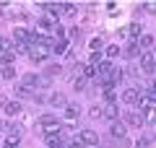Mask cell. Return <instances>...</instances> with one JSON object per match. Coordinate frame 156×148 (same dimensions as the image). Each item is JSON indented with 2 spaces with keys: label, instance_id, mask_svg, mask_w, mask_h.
I'll list each match as a JSON object with an SVG mask.
<instances>
[{
  "label": "cell",
  "instance_id": "obj_14",
  "mask_svg": "<svg viewBox=\"0 0 156 148\" xmlns=\"http://www.w3.org/2000/svg\"><path fill=\"white\" fill-rule=\"evenodd\" d=\"M78 115H81V107H78V104H68L65 107V117H68V120H76Z\"/></svg>",
  "mask_w": 156,
  "mask_h": 148
},
{
  "label": "cell",
  "instance_id": "obj_27",
  "mask_svg": "<svg viewBox=\"0 0 156 148\" xmlns=\"http://www.w3.org/2000/svg\"><path fill=\"white\" fill-rule=\"evenodd\" d=\"M0 62H3V65H11V62H13V55H11V52H0Z\"/></svg>",
  "mask_w": 156,
  "mask_h": 148
},
{
  "label": "cell",
  "instance_id": "obj_11",
  "mask_svg": "<svg viewBox=\"0 0 156 148\" xmlns=\"http://www.w3.org/2000/svg\"><path fill=\"white\" fill-rule=\"evenodd\" d=\"M50 52H55V55H62V52H68V42L65 39H55L50 47Z\"/></svg>",
  "mask_w": 156,
  "mask_h": 148
},
{
  "label": "cell",
  "instance_id": "obj_17",
  "mask_svg": "<svg viewBox=\"0 0 156 148\" xmlns=\"http://www.w3.org/2000/svg\"><path fill=\"white\" fill-rule=\"evenodd\" d=\"M104 99H107V104H115V86L112 83L104 86Z\"/></svg>",
  "mask_w": 156,
  "mask_h": 148
},
{
  "label": "cell",
  "instance_id": "obj_10",
  "mask_svg": "<svg viewBox=\"0 0 156 148\" xmlns=\"http://www.w3.org/2000/svg\"><path fill=\"white\" fill-rule=\"evenodd\" d=\"M3 109H5V115H11V117H18L23 107L18 104V101H5V107H3Z\"/></svg>",
  "mask_w": 156,
  "mask_h": 148
},
{
  "label": "cell",
  "instance_id": "obj_6",
  "mask_svg": "<svg viewBox=\"0 0 156 148\" xmlns=\"http://www.w3.org/2000/svg\"><path fill=\"white\" fill-rule=\"evenodd\" d=\"M140 70H143V73H154L156 70V62H154V57H151L148 52L140 55Z\"/></svg>",
  "mask_w": 156,
  "mask_h": 148
},
{
  "label": "cell",
  "instance_id": "obj_33",
  "mask_svg": "<svg viewBox=\"0 0 156 148\" xmlns=\"http://www.w3.org/2000/svg\"><path fill=\"white\" fill-rule=\"evenodd\" d=\"M55 34H57V39H62V37H65V29H62L60 23H57V26H55Z\"/></svg>",
  "mask_w": 156,
  "mask_h": 148
},
{
  "label": "cell",
  "instance_id": "obj_37",
  "mask_svg": "<svg viewBox=\"0 0 156 148\" xmlns=\"http://www.w3.org/2000/svg\"><path fill=\"white\" fill-rule=\"evenodd\" d=\"M151 88H154V91H156V78H154V83H151Z\"/></svg>",
  "mask_w": 156,
  "mask_h": 148
},
{
  "label": "cell",
  "instance_id": "obj_7",
  "mask_svg": "<svg viewBox=\"0 0 156 148\" xmlns=\"http://www.w3.org/2000/svg\"><path fill=\"white\" fill-rule=\"evenodd\" d=\"M81 143H83V146H96V143H99V135H96L94 130H81Z\"/></svg>",
  "mask_w": 156,
  "mask_h": 148
},
{
  "label": "cell",
  "instance_id": "obj_5",
  "mask_svg": "<svg viewBox=\"0 0 156 148\" xmlns=\"http://www.w3.org/2000/svg\"><path fill=\"white\" fill-rule=\"evenodd\" d=\"M109 132H112V138H120V140H122V138H125V132H128V125H125L122 120H117V122H112Z\"/></svg>",
  "mask_w": 156,
  "mask_h": 148
},
{
  "label": "cell",
  "instance_id": "obj_39",
  "mask_svg": "<svg viewBox=\"0 0 156 148\" xmlns=\"http://www.w3.org/2000/svg\"><path fill=\"white\" fill-rule=\"evenodd\" d=\"M154 62H156V57H154Z\"/></svg>",
  "mask_w": 156,
  "mask_h": 148
},
{
  "label": "cell",
  "instance_id": "obj_38",
  "mask_svg": "<svg viewBox=\"0 0 156 148\" xmlns=\"http://www.w3.org/2000/svg\"><path fill=\"white\" fill-rule=\"evenodd\" d=\"M3 148H13V146H8V143H5V146H3Z\"/></svg>",
  "mask_w": 156,
  "mask_h": 148
},
{
  "label": "cell",
  "instance_id": "obj_34",
  "mask_svg": "<svg viewBox=\"0 0 156 148\" xmlns=\"http://www.w3.org/2000/svg\"><path fill=\"white\" fill-rule=\"evenodd\" d=\"M143 93H146V96H148L151 101H154V104H156V91H154V88H148V91H143Z\"/></svg>",
  "mask_w": 156,
  "mask_h": 148
},
{
  "label": "cell",
  "instance_id": "obj_30",
  "mask_svg": "<svg viewBox=\"0 0 156 148\" xmlns=\"http://www.w3.org/2000/svg\"><path fill=\"white\" fill-rule=\"evenodd\" d=\"M99 62H101V60H99V52H91V60H89V65H94V68H96Z\"/></svg>",
  "mask_w": 156,
  "mask_h": 148
},
{
  "label": "cell",
  "instance_id": "obj_32",
  "mask_svg": "<svg viewBox=\"0 0 156 148\" xmlns=\"http://www.w3.org/2000/svg\"><path fill=\"white\" fill-rule=\"evenodd\" d=\"M68 148H83V143H81V138H76V140L68 143Z\"/></svg>",
  "mask_w": 156,
  "mask_h": 148
},
{
  "label": "cell",
  "instance_id": "obj_3",
  "mask_svg": "<svg viewBox=\"0 0 156 148\" xmlns=\"http://www.w3.org/2000/svg\"><path fill=\"white\" fill-rule=\"evenodd\" d=\"M47 55H50V49H47L44 44H29V57H31L34 62H42Z\"/></svg>",
  "mask_w": 156,
  "mask_h": 148
},
{
  "label": "cell",
  "instance_id": "obj_18",
  "mask_svg": "<svg viewBox=\"0 0 156 148\" xmlns=\"http://www.w3.org/2000/svg\"><path fill=\"white\" fill-rule=\"evenodd\" d=\"M39 29H44V31H50V29H55V21H52L50 16H42V18H39Z\"/></svg>",
  "mask_w": 156,
  "mask_h": 148
},
{
  "label": "cell",
  "instance_id": "obj_23",
  "mask_svg": "<svg viewBox=\"0 0 156 148\" xmlns=\"http://www.w3.org/2000/svg\"><path fill=\"white\" fill-rule=\"evenodd\" d=\"M73 88H76V91H86V78H83V76H76V81H73Z\"/></svg>",
  "mask_w": 156,
  "mask_h": 148
},
{
  "label": "cell",
  "instance_id": "obj_2",
  "mask_svg": "<svg viewBox=\"0 0 156 148\" xmlns=\"http://www.w3.org/2000/svg\"><path fill=\"white\" fill-rule=\"evenodd\" d=\"M143 96H146V93L140 91V88H125V91H122V101H125V104H140Z\"/></svg>",
  "mask_w": 156,
  "mask_h": 148
},
{
  "label": "cell",
  "instance_id": "obj_24",
  "mask_svg": "<svg viewBox=\"0 0 156 148\" xmlns=\"http://www.w3.org/2000/svg\"><path fill=\"white\" fill-rule=\"evenodd\" d=\"M96 76H99V70L94 65H83V78H96Z\"/></svg>",
  "mask_w": 156,
  "mask_h": 148
},
{
  "label": "cell",
  "instance_id": "obj_31",
  "mask_svg": "<svg viewBox=\"0 0 156 148\" xmlns=\"http://www.w3.org/2000/svg\"><path fill=\"white\" fill-rule=\"evenodd\" d=\"M143 11L146 13H156V3H143Z\"/></svg>",
  "mask_w": 156,
  "mask_h": 148
},
{
  "label": "cell",
  "instance_id": "obj_15",
  "mask_svg": "<svg viewBox=\"0 0 156 148\" xmlns=\"http://www.w3.org/2000/svg\"><path fill=\"white\" fill-rule=\"evenodd\" d=\"M50 101H52V107H62V109L68 107V99L62 96V93H52V99H50Z\"/></svg>",
  "mask_w": 156,
  "mask_h": 148
},
{
  "label": "cell",
  "instance_id": "obj_19",
  "mask_svg": "<svg viewBox=\"0 0 156 148\" xmlns=\"http://www.w3.org/2000/svg\"><path fill=\"white\" fill-rule=\"evenodd\" d=\"M122 52H125V55H128V57H135V55H138V52H140V47H138V42H130L128 47L122 49Z\"/></svg>",
  "mask_w": 156,
  "mask_h": 148
},
{
  "label": "cell",
  "instance_id": "obj_8",
  "mask_svg": "<svg viewBox=\"0 0 156 148\" xmlns=\"http://www.w3.org/2000/svg\"><path fill=\"white\" fill-rule=\"evenodd\" d=\"M101 117H107V120L117 122V120H120V109H117V104H107L104 109H101Z\"/></svg>",
  "mask_w": 156,
  "mask_h": 148
},
{
  "label": "cell",
  "instance_id": "obj_12",
  "mask_svg": "<svg viewBox=\"0 0 156 148\" xmlns=\"http://www.w3.org/2000/svg\"><path fill=\"white\" fill-rule=\"evenodd\" d=\"M47 148H65V143H62L60 132H57V135H47Z\"/></svg>",
  "mask_w": 156,
  "mask_h": 148
},
{
  "label": "cell",
  "instance_id": "obj_9",
  "mask_svg": "<svg viewBox=\"0 0 156 148\" xmlns=\"http://www.w3.org/2000/svg\"><path fill=\"white\" fill-rule=\"evenodd\" d=\"M39 8L47 13H52V16H60L62 13V3H39Z\"/></svg>",
  "mask_w": 156,
  "mask_h": 148
},
{
  "label": "cell",
  "instance_id": "obj_26",
  "mask_svg": "<svg viewBox=\"0 0 156 148\" xmlns=\"http://www.w3.org/2000/svg\"><path fill=\"white\" fill-rule=\"evenodd\" d=\"M62 13H68V16H76V3H62Z\"/></svg>",
  "mask_w": 156,
  "mask_h": 148
},
{
  "label": "cell",
  "instance_id": "obj_36",
  "mask_svg": "<svg viewBox=\"0 0 156 148\" xmlns=\"http://www.w3.org/2000/svg\"><path fill=\"white\" fill-rule=\"evenodd\" d=\"M135 148H148V140H138V143H135Z\"/></svg>",
  "mask_w": 156,
  "mask_h": 148
},
{
  "label": "cell",
  "instance_id": "obj_28",
  "mask_svg": "<svg viewBox=\"0 0 156 148\" xmlns=\"http://www.w3.org/2000/svg\"><path fill=\"white\" fill-rule=\"evenodd\" d=\"M101 47H104V44H101V39H91V47H89L91 52H99Z\"/></svg>",
  "mask_w": 156,
  "mask_h": 148
},
{
  "label": "cell",
  "instance_id": "obj_22",
  "mask_svg": "<svg viewBox=\"0 0 156 148\" xmlns=\"http://www.w3.org/2000/svg\"><path fill=\"white\" fill-rule=\"evenodd\" d=\"M104 52H107V57H109V60H115V57L120 55V44H109V47H107Z\"/></svg>",
  "mask_w": 156,
  "mask_h": 148
},
{
  "label": "cell",
  "instance_id": "obj_21",
  "mask_svg": "<svg viewBox=\"0 0 156 148\" xmlns=\"http://www.w3.org/2000/svg\"><path fill=\"white\" fill-rule=\"evenodd\" d=\"M128 34L138 42V39H140V23H130V26H128Z\"/></svg>",
  "mask_w": 156,
  "mask_h": 148
},
{
  "label": "cell",
  "instance_id": "obj_16",
  "mask_svg": "<svg viewBox=\"0 0 156 148\" xmlns=\"http://www.w3.org/2000/svg\"><path fill=\"white\" fill-rule=\"evenodd\" d=\"M138 47H140V49H148V47H154V37H148V34H140V39H138Z\"/></svg>",
  "mask_w": 156,
  "mask_h": 148
},
{
  "label": "cell",
  "instance_id": "obj_20",
  "mask_svg": "<svg viewBox=\"0 0 156 148\" xmlns=\"http://www.w3.org/2000/svg\"><path fill=\"white\" fill-rule=\"evenodd\" d=\"M16 96H21V99H34V91H29L26 86H16Z\"/></svg>",
  "mask_w": 156,
  "mask_h": 148
},
{
  "label": "cell",
  "instance_id": "obj_25",
  "mask_svg": "<svg viewBox=\"0 0 156 148\" xmlns=\"http://www.w3.org/2000/svg\"><path fill=\"white\" fill-rule=\"evenodd\" d=\"M0 76L5 78V81H13V78H16V70H13L11 65H5V68H3V73H0Z\"/></svg>",
  "mask_w": 156,
  "mask_h": 148
},
{
  "label": "cell",
  "instance_id": "obj_1",
  "mask_svg": "<svg viewBox=\"0 0 156 148\" xmlns=\"http://www.w3.org/2000/svg\"><path fill=\"white\" fill-rule=\"evenodd\" d=\"M125 125H130V127H143L146 125V120H143V112H140V107L138 109H128L125 112Z\"/></svg>",
  "mask_w": 156,
  "mask_h": 148
},
{
  "label": "cell",
  "instance_id": "obj_13",
  "mask_svg": "<svg viewBox=\"0 0 156 148\" xmlns=\"http://www.w3.org/2000/svg\"><path fill=\"white\" fill-rule=\"evenodd\" d=\"M143 120H146V122H156V107H154V104L143 107Z\"/></svg>",
  "mask_w": 156,
  "mask_h": 148
},
{
  "label": "cell",
  "instance_id": "obj_29",
  "mask_svg": "<svg viewBox=\"0 0 156 148\" xmlns=\"http://www.w3.org/2000/svg\"><path fill=\"white\" fill-rule=\"evenodd\" d=\"M47 73H50V76H60V73H62V65H50V68H47Z\"/></svg>",
  "mask_w": 156,
  "mask_h": 148
},
{
  "label": "cell",
  "instance_id": "obj_35",
  "mask_svg": "<svg viewBox=\"0 0 156 148\" xmlns=\"http://www.w3.org/2000/svg\"><path fill=\"white\" fill-rule=\"evenodd\" d=\"M89 115H91V117H101V109H99V107H91Z\"/></svg>",
  "mask_w": 156,
  "mask_h": 148
},
{
  "label": "cell",
  "instance_id": "obj_4",
  "mask_svg": "<svg viewBox=\"0 0 156 148\" xmlns=\"http://www.w3.org/2000/svg\"><path fill=\"white\" fill-rule=\"evenodd\" d=\"M21 86H26L29 91H31L34 86H47V81L44 78H39V76H34V73H26V76H23V83Z\"/></svg>",
  "mask_w": 156,
  "mask_h": 148
},
{
  "label": "cell",
  "instance_id": "obj_40",
  "mask_svg": "<svg viewBox=\"0 0 156 148\" xmlns=\"http://www.w3.org/2000/svg\"><path fill=\"white\" fill-rule=\"evenodd\" d=\"M0 127H3V125H0Z\"/></svg>",
  "mask_w": 156,
  "mask_h": 148
}]
</instances>
